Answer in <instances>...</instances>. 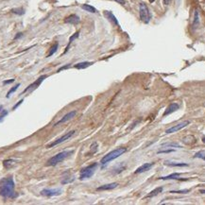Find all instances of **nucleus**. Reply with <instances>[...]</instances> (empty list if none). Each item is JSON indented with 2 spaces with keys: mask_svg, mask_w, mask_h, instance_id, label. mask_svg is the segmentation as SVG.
<instances>
[{
  "mask_svg": "<svg viewBox=\"0 0 205 205\" xmlns=\"http://www.w3.org/2000/svg\"><path fill=\"white\" fill-rule=\"evenodd\" d=\"M15 183L12 177H6L0 180V196L5 199H14L16 194L14 193Z\"/></svg>",
  "mask_w": 205,
  "mask_h": 205,
  "instance_id": "nucleus-1",
  "label": "nucleus"
},
{
  "mask_svg": "<svg viewBox=\"0 0 205 205\" xmlns=\"http://www.w3.org/2000/svg\"><path fill=\"white\" fill-rule=\"evenodd\" d=\"M74 150H64V151H62L58 154L54 155L53 157L49 158L48 161V166H55L57 165L58 164L63 162L66 158H68L71 154H73Z\"/></svg>",
  "mask_w": 205,
  "mask_h": 205,
  "instance_id": "nucleus-2",
  "label": "nucleus"
},
{
  "mask_svg": "<svg viewBox=\"0 0 205 205\" xmlns=\"http://www.w3.org/2000/svg\"><path fill=\"white\" fill-rule=\"evenodd\" d=\"M126 151H127V148H126V147H118V148H116V150H113V151H111V152H109L107 155H105V156L101 159L100 164L104 165V164H106L107 163H110L111 161H113V160L116 159V158H118L119 156H121L122 154H124Z\"/></svg>",
  "mask_w": 205,
  "mask_h": 205,
  "instance_id": "nucleus-3",
  "label": "nucleus"
},
{
  "mask_svg": "<svg viewBox=\"0 0 205 205\" xmlns=\"http://www.w3.org/2000/svg\"><path fill=\"white\" fill-rule=\"evenodd\" d=\"M98 166V164L97 163H94L84 168H82L80 170V181H83V180H87V179H90L91 177L95 174L97 168Z\"/></svg>",
  "mask_w": 205,
  "mask_h": 205,
  "instance_id": "nucleus-4",
  "label": "nucleus"
},
{
  "mask_svg": "<svg viewBox=\"0 0 205 205\" xmlns=\"http://www.w3.org/2000/svg\"><path fill=\"white\" fill-rule=\"evenodd\" d=\"M139 14H140L141 20L145 24H147L151 19L150 12L148 11V9L145 3H140V5H139Z\"/></svg>",
  "mask_w": 205,
  "mask_h": 205,
  "instance_id": "nucleus-5",
  "label": "nucleus"
},
{
  "mask_svg": "<svg viewBox=\"0 0 205 205\" xmlns=\"http://www.w3.org/2000/svg\"><path fill=\"white\" fill-rule=\"evenodd\" d=\"M75 133H76V130H71V132H69V133H66L65 134H63L62 137L58 138L57 140H55V141H53V142L49 143L48 145H46V148L53 147H55V146L60 145V144H62V143L65 142L66 140H69V139H70V138H71L74 134H75Z\"/></svg>",
  "mask_w": 205,
  "mask_h": 205,
  "instance_id": "nucleus-6",
  "label": "nucleus"
},
{
  "mask_svg": "<svg viewBox=\"0 0 205 205\" xmlns=\"http://www.w3.org/2000/svg\"><path fill=\"white\" fill-rule=\"evenodd\" d=\"M46 78H48V76H46V75H43V76L39 77L38 79H37V80L34 81V82H32L31 84H30L29 86H27V87L22 92V94H21V95L26 94V93H27V91H34L35 89H37V88H38V87L41 85V83L44 81V80L46 79Z\"/></svg>",
  "mask_w": 205,
  "mask_h": 205,
  "instance_id": "nucleus-7",
  "label": "nucleus"
},
{
  "mask_svg": "<svg viewBox=\"0 0 205 205\" xmlns=\"http://www.w3.org/2000/svg\"><path fill=\"white\" fill-rule=\"evenodd\" d=\"M62 190L61 188H45L41 191V195L44 197H57L62 195Z\"/></svg>",
  "mask_w": 205,
  "mask_h": 205,
  "instance_id": "nucleus-8",
  "label": "nucleus"
},
{
  "mask_svg": "<svg viewBox=\"0 0 205 205\" xmlns=\"http://www.w3.org/2000/svg\"><path fill=\"white\" fill-rule=\"evenodd\" d=\"M190 124V122L189 121H183V122H182V123H180V124H177V125H175V126H173V127H171V128H169V129H167L166 130H165V133L166 134H169V133H177V132H179V130H181L182 129H183V128H185L187 125H189Z\"/></svg>",
  "mask_w": 205,
  "mask_h": 205,
  "instance_id": "nucleus-9",
  "label": "nucleus"
},
{
  "mask_svg": "<svg viewBox=\"0 0 205 205\" xmlns=\"http://www.w3.org/2000/svg\"><path fill=\"white\" fill-rule=\"evenodd\" d=\"M76 115H77V111H69L68 114H66L63 117H62V119H60L57 123H55L54 126H58V125H60V124H62V123L67 122L68 120L72 119L73 117H75Z\"/></svg>",
  "mask_w": 205,
  "mask_h": 205,
  "instance_id": "nucleus-10",
  "label": "nucleus"
},
{
  "mask_svg": "<svg viewBox=\"0 0 205 205\" xmlns=\"http://www.w3.org/2000/svg\"><path fill=\"white\" fill-rule=\"evenodd\" d=\"M80 22V17L76 14H71L69 16H67L64 19V23L65 24H72V25H77Z\"/></svg>",
  "mask_w": 205,
  "mask_h": 205,
  "instance_id": "nucleus-11",
  "label": "nucleus"
},
{
  "mask_svg": "<svg viewBox=\"0 0 205 205\" xmlns=\"http://www.w3.org/2000/svg\"><path fill=\"white\" fill-rule=\"evenodd\" d=\"M154 165V163H146L144 164H142L141 166H139L138 168L135 170V174H141L143 172H146L147 170H150L151 167Z\"/></svg>",
  "mask_w": 205,
  "mask_h": 205,
  "instance_id": "nucleus-12",
  "label": "nucleus"
},
{
  "mask_svg": "<svg viewBox=\"0 0 205 205\" xmlns=\"http://www.w3.org/2000/svg\"><path fill=\"white\" fill-rule=\"evenodd\" d=\"M180 108V105L178 104V103H172V104H170L168 107L166 108V110L164 111V116H166V115H170V114H172V113H174L175 111H177Z\"/></svg>",
  "mask_w": 205,
  "mask_h": 205,
  "instance_id": "nucleus-13",
  "label": "nucleus"
},
{
  "mask_svg": "<svg viewBox=\"0 0 205 205\" xmlns=\"http://www.w3.org/2000/svg\"><path fill=\"white\" fill-rule=\"evenodd\" d=\"M118 185L117 182H113V183H109V184H104V185H101L99 187L97 188V191H107V190H111L115 188L116 186Z\"/></svg>",
  "mask_w": 205,
  "mask_h": 205,
  "instance_id": "nucleus-14",
  "label": "nucleus"
},
{
  "mask_svg": "<svg viewBox=\"0 0 205 205\" xmlns=\"http://www.w3.org/2000/svg\"><path fill=\"white\" fill-rule=\"evenodd\" d=\"M92 64H93V62H82L77 63L74 67L77 68V69H85V68L89 67Z\"/></svg>",
  "mask_w": 205,
  "mask_h": 205,
  "instance_id": "nucleus-15",
  "label": "nucleus"
},
{
  "mask_svg": "<svg viewBox=\"0 0 205 205\" xmlns=\"http://www.w3.org/2000/svg\"><path fill=\"white\" fill-rule=\"evenodd\" d=\"M162 191H163V187H157V188H155L154 190H152L150 194H147L145 198H146V199L153 198V197H155V196H157L159 193H161Z\"/></svg>",
  "mask_w": 205,
  "mask_h": 205,
  "instance_id": "nucleus-16",
  "label": "nucleus"
},
{
  "mask_svg": "<svg viewBox=\"0 0 205 205\" xmlns=\"http://www.w3.org/2000/svg\"><path fill=\"white\" fill-rule=\"evenodd\" d=\"M180 177V173H173L171 175L165 176V177H161L160 180H182L179 178Z\"/></svg>",
  "mask_w": 205,
  "mask_h": 205,
  "instance_id": "nucleus-17",
  "label": "nucleus"
},
{
  "mask_svg": "<svg viewBox=\"0 0 205 205\" xmlns=\"http://www.w3.org/2000/svg\"><path fill=\"white\" fill-rule=\"evenodd\" d=\"M16 163V160H13V159H7L3 162V165L5 168H11V167Z\"/></svg>",
  "mask_w": 205,
  "mask_h": 205,
  "instance_id": "nucleus-18",
  "label": "nucleus"
},
{
  "mask_svg": "<svg viewBox=\"0 0 205 205\" xmlns=\"http://www.w3.org/2000/svg\"><path fill=\"white\" fill-rule=\"evenodd\" d=\"M104 14L106 15V17L107 18H109V19L111 20V21H113L115 25H117L118 26V21L116 20V18H115V16L111 13V12H104Z\"/></svg>",
  "mask_w": 205,
  "mask_h": 205,
  "instance_id": "nucleus-19",
  "label": "nucleus"
},
{
  "mask_svg": "<svg viewBox=\"0 0 205 205\" xmlns=\"http://www.w3.org/2000/svg\"><path fill=\"white\" fill-rule=\"evenodd\" d=\"M81 8H82L84 11L89 12H93V13L97 12V10H96V9H95L94 7H93V6H90V5H87V4H83V5H81Z\"/></svg>",
  "mask_w": 205,
  "mask_h": 205,
  "instance_id": "nucleus-20",
  "label": "nucleus"
},
{
  "mask_svg": "<svg viewBox=\"0 0 205 205\" xmlns=\"http://www.w3.org/2000/svg\"><path fill=\"white\" fill-rule=\"evenodd\" d=\"M79 35H80V32L78 31V32H76L75 34H73L71 37H70V39H69V43H68V44H67V46H66V48H65V50H64V53H66L67 51H68V49H69V46H70V44H71V43L75 40V39H77L78 37H79Z\"/></svg>",
  "mask_w": 205,
  "mask_h": 205,
  "instance_id": "nucleus-21",
  "label": "nucleus"
},
{
  "mask_svg": "<svg viewBox=\"0 0 205 205\" xmlns=\"http://www.w3.org/2000/svg\"><path fill=\"white\" fill-rule=\"evenodd\" d=\"M75 181V177L74 176H67V177H64L62 178V184H66V183H71Z\"/></svg>",
  "mask_w": 205,
  "mask_h": 205,
  "instance_id": "nucleus-22",
  "label": "nucleus"
},
{
  "mask_svg": "<svg viewBox=\"0 0 205 205\" xmlns=\"http://www.w3.org/2000/svg\"><path fill=\"white\" fill-rule=\"evenodd\" d=\"M58 46H59V44H58V43H55V44L51 46V48L49 49V52H48V55H46V57H50V56H52L56 51L58 50Z\"/></svg>",
  "mask_w": 205,
  "mask_h": 205,
  "instance_id": "nucleus-23",
  "label": "nucleus"
},
{
  "mask_svg": "<svg viewBox=\"0 0 205 205\" xmlns=\"http://www.w3.org/2000/svg\"><path fill=\"white\" fill-rule=\"evenodd\" d=\"M164 164L168 166H187L188 165L187 164H184V163H172V162H165Z\"/></svg>",
  "mask_w": 205,
  "mask_h": 205,
  "instance_id": "nucleus-24",
  "label": "nucleus"
},
{
  "mask_svg": "<svg viewBox=\"0 0 205 205\" xmlns=\"http://www.w3.org/2000/svg\"><path fill=\"white\" fill-rule=\"evenodd\" d=\"M19 86H20V83H17V84H16L15 86H13L12 88H11V90L7 93V96H6V97H7V98L10 97H11V95L12 94V93H14V92H15L18 88H19Z\"/></svg>",
  "mask_w": 205,
  "mask_h": 205,
  "instance_id": "nucleus-25",
  "label": "nucleus"
},
{
  "mask_svg": "<svg viewBox=\"0 0 205 205\" xmlns=\"http://www.w3.org/2000/svg\"><path fill=\"white\" fill-rule=\"evenodd\" d=\"M11 12H12V13L18 14V15H22V14H24V12H25L24 9H22V8H19V9H12V10Z\"/></svg>",
  "mask_w": 205,
  "mask_h": 205,
  "instance_id": "nucleus-26",
  "label": "nucleus"
},
{
  "mask_svg": "<svg viewBox=\"0 0 205 205\" xmlns=\"http://www.w3.org/2000/svg\"><path fill=\"white\" fill-rule=\"evenodd\" d=\"M162 146H163V147H181V146H180V145H178V144H175V143H164V144H162Z\"/></svg>",
  "mask_w": 205,
  "mask_h": 205,
  "instance_id": "nucleus-27",
  "label": "nucleus"
},
{
  "mask_svg": "<svg viewBox=\"0 0 205 205\" xmlns=\"http://www.w3.org/2000/svg\"><path fill=\"white\" fill-rule=\"evenodd\" d=\"M194 157L195 158H200V159L205 160V153H204V151H199L198 153H196V155Z\"/></svg>",
  "mask_w": 205,
  "mask_h": 205,
  "instance_id": "nucleus-28",
  "label": "nucleus"
},
{
  "mask_svg": "<svg viewBox=\"0 0 205 205\" xmlns=\"http://www.w3.org/2000/svg\"><path fill=\"white\" fill-rule=\"evenodd\" d=\"M7 115H8V111H6V110H2V111H1V115H0V121H2L3 118H4Z\"/></svg>",
  "mask_w": 205,
  "mask_h": 205,
  "instance_id": "nucleus-29",
  "label": "nucleus"
},
{
  "mask_svg": "<svg viewBox=\"0 0 205 205\" xmlns=\"http://www.w3.org/2000/svg\"><path fill=\"white\" fill-rule=\"evenodd\" d=\"M175 150H159L157 153H170V152H174Z\"/></svg>",
  "mask_w": 205,
  "mask_h": 205,
  "instance_id": "nucleus-30",
  "label": "nucleus"
},
{
  "mask_svg": "<svg viewBox=\"0 0 205 205\" xmlns=\"http://www.w3.org/2000/svg\"><path fill=\"white\" fill-rule=\"evenodd\" d=\"M189 192V190H182V191H171L170 193H177V194H186V193H188Z\"/></svg>",
  "mask_w": 205,
  "mask_h": 205,
  "instance_id": "nucleus-31",
  "label": "nucleus"
},
{
  "mask_svg": "<svg viewBox=\"0 0 205 205\" xmlns=\"http://www.w3.org/2000/svg\"><path fill=\"white\" fill-rule=\"evenodd\" d=\"M22 102H24V99H21V100H20L19 102H18L17 104H15V105H14V106L12 107V110H15L16 108H18V107H19V106H20V105L22 104Z\"/></svg>",
  "mask_w": 205,
  "mask_h": 205,
  "instance_id": "nucleus-32",
  "label": "nucleus"
},
{
  "mask_svg": "<svg viewBox=\"0 0 205 205\" xmlns=\"http://www.w3.org/2000/svg\"><path fill=\"white\" fill-rule=\"evenodd\" d=\"M12 82H14V79H12L10 80H5V81H3V84L4 85L5 84H10V83H12Z\"/></svg>",
  "mask_w": 205,
  "mask_h": 205,
  "instance_id": "nucleus-33",
  "label": "nucleus"
},
{
  "mask_svg": "<svg viewBox=\"0 0 205 205\" xmlns=\"http://www.w3.org/2000/svg\"><path fill=\"white\" fill-rule=\"evenodd\" d=\"M70 67V64H66L65 66H62V67H61L57 72H61V71H62V70H64V69H66V68H69Z\"/></svg>",
  "mask_w": 205,
  "mask_h": 205,
  "instance_id": "nucleus-34",
  "label": "nucleus"
},
{
  "mask_svg": "<svg viewBox=\"0 0 205 205\" xmlns=\"http://www.w3.org/2000/svg\"><path fill=\"white\" fill-rule=\"evenodd\" d=\"M23 36V33H18L15 37H14V40H17V39H19L20 37H22Z\"/></svg>",
  "mask_w": 205,
  "mask_h": 205,
  "instance_id": "nucleus-35",
  "label": "nucleus"
},
{
  "mask_svg": "<svg viewBox=\"0 0 205 205\" xmlns=\"http://www.w3.org/2000/svg\"><path fill=\"white\" fill-rule=\"evenodd\" d=\"M114 1H115V2H117V3H119V4H125V0H114Z\"/></svg>",
  "mask_w": 205,
  "mask_h": 205,
  "instance_id": "nucleus-36",
  "label": "nucleus"
},
{
  "mask_svg": "<svg viewBox=\"0 0 205 205\" xmlns=\"http://www.w3.org/2000/svg\"><path fill=\"white\" fill-rule=\"evenodd\" d=\"M164 3L165 5H167V4L169 3V0H164Z\"/></svg>",
  "mask_w": 205,
  "mask_h": 205,
  "instance_id": "nucleus-37",
  "label": "nucleus"
},
{
  "mask_svg": "<svg viewBox=\"0 0 205 205\" xmlns=\"http://www.w3.org/2000/svg\"><path fill=\"white\" fill-rule=\"evenodd\" d=\"M200 192L201 194H205V189H204V190H202V189H201V190H200Z\"/></svg>",
  "mask_w": 205,
  "mask_h": 205,
  "instance_id": "nucleus-38",
  "label": "nucleus"
},
{
  "mask_svg": "<svg viewBox=\"0 0 205 205\" xmlns=\"http://www.w3.org/2000/svg\"><path fill=\"white\" fill-rule=\"evenodd\" d=\"M148 1H150V3H153V2L155 1V0H148Z\"/></svg>",
  "mask_w": 205,
  "mask_h": 205,
  "instance_id": "nucleus-39",
  "label": "nucleus"
}]
</instances>
